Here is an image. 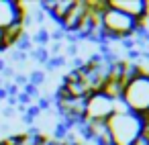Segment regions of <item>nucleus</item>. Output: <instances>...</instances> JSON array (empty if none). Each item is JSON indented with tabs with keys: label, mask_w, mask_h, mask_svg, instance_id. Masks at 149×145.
Masks as SVG:
<instances>
[{
	"label": "nucleus",
	"mask_w": 149,
	"mask_h": 145,
	"mask_svg": "<svg viewBox=\"0 0 149 145\" xmlns=\"http://www.w3.org/2000/svg\"><path fill=\"white\" fill-rule=\"evenodd\" d=\"M141 119H143V123H145V125H149V108H147V110L141 114Z\"/></svg>",
	"instance_id": "obj_15"
},
{
	"label": "nucleus",
	"mask_w": 149,
	"mask_h": 145,
	"mask_svg": "<svg viewBox=\"0 0 149 145\" xmlns=\"http://www.w3.org/2000/svg\"><path fill=\"white\" fill-rule=\"evenodd\" d=\"M133 145H149V141H147V139H143V137H139V139H137Z\"/></svg>",
	"instance_id": "obj_14"
},
{
	"label": "nucleus",
	"mask_w": 149,
	"mask_h": 145,
	"mask_svg": "<svg viewBox=\"0 0 149 145\" xmlns=\"http://www.w3.org/2000/svg\"><path fill=\"white\" fill-rule=\"evenodd\" d=\"M86 13H88V2H86V0H74L72 10H70V13L65 15V19L59 23L61 29L68 31V33H76L78 27H80V23L84 21Z\"/></svg>",
	"instance_id": "obj_7"
},
{
	"label": "nucleus",
	"mask_w": 149,
	"mask_h": 145,
	"mask_svg": "<svg viewBox=\"0 0 149 145\" xmlns=\"http://www.w3.org/2000/svg\"><path fill=\"white\" fill-rule=\"evenodd\" d=\"M31 57H35L39 63H47L51 55H49L47 47H35V49H31Z\"/></svg>",
	"instance_id": "obj_9"
},
{
	"label": "nucleus",
	"mask_w": 149,
	"mask_h": 145,
	"mask_svg": "<svg viewBox=\"0 0 149 145\" xmlns=\"http://www.w3.org/2000/svg\"><path fill=\"white\" fill-rule=\"evenodd\" d=\"M141 23L133 21L131 17H127L125 13L112 8V6H104L102 15H100V35L102 39H118L125 41L129 37H135L137 29Z\"/></svg>",
	"instance_id": "obj_2"
},
{
	"label": "nucleus",
	"mask_w": 149,
	"mask_h": 145,
	"mask_svg": "<svg viewBox=\"0 0 149 145\" xmlns=\"http://www.w3.org/2000/svg\"><path fill=\"white\" fill-rule=\"evenodd\" d=\"M31 41H33V43H37L39 47H47V43L51 41V37H49V31H47L45 27H39V29H37V33L31 37Z\"/></svg>",
	"instance_id": "obj_8"
},
{
	"label": "nucleus",
	"mask_w": 149,
	"mask_h": 145,
	"mask_svg": "<svg viewBox=\"0 0 149 145\" xmlns=\"http://www.w3.org/2000/svg\"><path fill=\"white\" fill-rule=\"evenodd\" d=\"M108 137L112 145H133L143 131V119L131 110H114V114L106 121Z\"/></svg>",
	"instance_id": "obj_1"
},
{
	"label": "nucleus",
	"mask_w": 149,
	"mask_h": 145,
	"mask_svg": "<svg viewBox=\"0 0 149 145\" xmlns=\"http://www.w3.org/2000/svg\"><path fill=\"white\" fill-rule=\"evenodd\" d=\"M6 49V45H4V31L0 29V51H4Z\"/></svg>",
	"instance_id": "obj_13"
},
{
	"label": "nucleus",
	"mask_w": 149,
	"mask_h": 145,
	"mask_svg": "<svg viewBox=\"0 0 149 145\" xmlns=\"http://www.w3.org/2000/svg\"><path fill=\"white\" fill-rule=\"evenodd\" d=\"M2 114H4V116H6V119H10V116H13V114H15V108H13V106H6V108H4V110H2Z\"/></svg>",
	"instance_id": "obj_11"
},
{
	"label": "nucleus",
	"mask_w": 149,
	"mask_h": 145,
	"mask_svg": "<svg viewBox=\"0 0 149 145\" xmlns=\"http://www.w3.org/2000/svg\"><path fill=\"white\" fill-rule=\"evenodd\" d=\"M120 102L127 110L137 114H143L149 108V72H141L135 80L125 84Z\"/></svg>",
	"instance_id": "obj_3"
},
{
	"label": "nucleus",
	"mask_w": 149,
	"mask_h": 145,
	"mask_svg": "<svg viewBox=\"0 0 149 145\" xmlns=\"http://www.w3.org/2000/svg\"><path fill=\"white\" fill-rule=\"evenodd\" d=\"M25 17V8L21 2H15V0H0V29H6L13 23L23 21Z\"/></svg>",
	"instance_id": "obj_6"
},
{
	"label": "nucleus",
	"mask_w": 149,
	"mask_h": 145,
	"mask_svg": "<svg viewBox=\"0 0 149 145\" xmlns=\"http://www.w3.org/2000/svg\"><path fill=\"white\" fill-rule=\"evenodd\" d=\"M43 82H45V74H43V72H39V70L31 72V76H29V84H31V86L39 88V86H41Z\"/></svg>",
	"instance_id": "obj_10"
},
{
	"label": "nucleus",
	"mask_w": 149,
	"mask_h": 145,
	"mask_svg": "<svg viewBox=\"0 0 149 145\" xmlns=\"http://www.w3.org/2000/svg\"><path fill=\"white\" fill-rule=\"evenodd\" d=\"M141 137L149 141V125H145V123H143V131H141Z\"/></svg>",
	"instance_id": "obj_12"
},
{
	"label": "nucleus",
	"mask_w": 149,
	"mask_h": 145,
	"mask_svg": "<svg viewBox=\"0 0 149 145\" xmlns=\"http://www.w3.org/2000/svg\"><path fill=\"white\" fill-rule=\"evenodd\" d=\"M4 68H6V63H4V59H0V72H2Z\"/></svg>",
	"instance_id": "obj_16"
},
{
	"label": "nucleus",
	"mask_w": 149,
	"mask_h": 145,
	"mask_svg": "<svg viewBox=\"0 0 149 145\" xmlns=\"http://www.w3.org/2000/svg\"><path fill=\"white\" fill-rule=\"evenodd\" d=\"M116 110V100L106 96L102 90L92 92L86 96V110L84 121L86 123H106Z\"/></svg>",
	"instance_id": "obj_4"
},
{
	"label": "nucleus",
	"mask_w": 149,
	"mask_h": 145,
	"mask_svg": "<svg viewBox=\"0 0 149 145\" xmlns=\"http://www.w3.org/2000/svg\"><path fill=\"white\" fill-rule=\"evenodd\" d=\"M106 4L125 13L127 17H131L137 23H143L149 17V2L147 0H108Z\"/></svg>",
	"instance_id": "obj_5"
}]
</instances>
